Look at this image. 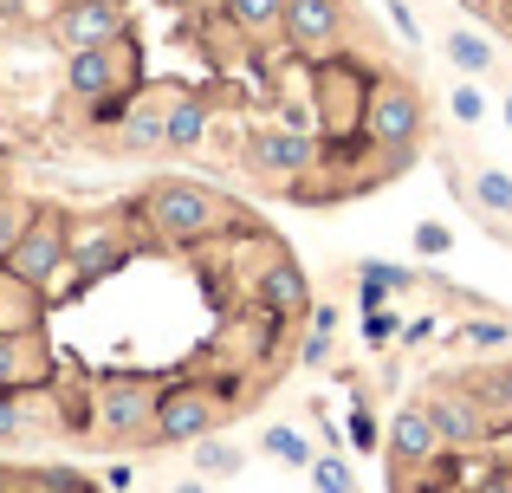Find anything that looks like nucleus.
I'll return each mask as SVG.
<instances>
[{"label": "nucleus", "instance_id": "1", "mask_svg": "<svg viewBox=\"0 0 512 493\" xmlns=\"http://www.w3.org/2000/svg\"><path fill=\"white\" fill-rule=\"evenodd\" d=\"M143 221H150L163 241L195 247V241H208V234H221L227 208L214 202L208 189H195V182H156V189L143 195Z\"/></svg>", "mask_w": 512, "mask_h": 493}, {"label": "nucleus", "instance_id": "2", "mask_svg": "<svg viewBox=\"0 0 512 493\" xmlns=\"http://www.w3.org/2000/svg\"><path fill=\"white\" fill-rule=\"evenodd\" d=\"M221 429V396L201 390V383H169V390H156V409H150V435L169 448H188L201 442V435Z\"/></svg>", "mask_w": 512, "mask_h": 493}, {"label": "nucleus", "instance_id": "3", "mask_svg": "<svg viewBox=\"0 0 512 493\" xmlns=\"http://www.w3.org/2000/svg\"><path fill=\"white\" fill-rule=\"evenodd\" d=\"M124 78H137V39H111V46H78L72 52V72H65V85L78 91V98H111Z\"/></svg>", "mask_w": 512, "mask_h": 493}, {"label": "nucleus", "instance_id": "4", "mask_svg": "<svg viewBox=\"0 0 512 493\" xmlns=\"http://www.w3.org/2000/svg\"><path fill=\"white\" fill-rule=\"evenodd\" d=\"M363 137L383 143V150H409L415 137H422V104H415L409 85H376L370 104H363Z\"/></svg>", "mask_w": 512, "mask_h": 493}, {"label": "nucleus", "instance_id": "5", "mask_svg": "<svg viewBox=\"0 0 512 493\" xmlns=\"http://www.w3.org/2000/svg\"><path fill=\"white\" fill-rule=\"evenodd\" d=\"M0 266H13V273L33 279V286H52V279H59V266H65V221L59 215H33Z\"/></svg>", "mask_w": 512, "mask_h": 493}, {"label": "nucleus", "instance_id": "6", "mask_svg": "<svg viewBox=\"0 0 512 493\" xmlns=\"http://www.w3.org/2000/svg\"><path fill=\"white\" fill-rule=\"evenodd\" d=\"M338 0H286V20H279V33L292 39V52L299 59H325L331 46H338Z\"/></svg>", "mask_w": 512, "mask_h": 493}, {"label": "nucleus", "instance_id": "7", "mask_svg": "<svg viewBox=\"0 0 512 493\" xmlns=\"http://www.w3.org/2000/svg\"><path fill=\"white\" fill-rule=\"evenodd\" d=\"M150 409H156L150 377H117V383H104V396H98V429L104 435H143L150 429Z\"/></svg>", "mask_w": 512, "mask_h": 493}, {"label": "nucleus", "instance_id": "8", "mask_svg": "<svg viewBox=\"0 0 512 493\" xmlns=\"http://www.w3.org/2000/svg\"><path fill=\"white\" fill-rule=\"evenodd\" d=\"M124 33H130V13L117 7V0H72V7L59 13L65 52H78V46H111V39H124Z\"/></svg>", "mask_w": 512, "mask_h": 493}, {"label": "nucleus", "instance_id": "9", "mask_svg": "<svg viewBox=\"0 0 512 493\" xmlns=\"http://www.w3.org/2000/svg\"><path fill=\"white\" fill-rule=\"evenodd\" d=\"M65 260H72L85 279H104V273H117V266L130 260V247H124L117 228H78V234H65Z\"/></svg>", "mask_w": 512, "mask_h": 493}, {"label": "nucleus", "instance_id": "10", "mask_svg": "<svg viewBox=\"0 0 512 493\" xmlns=\"http://www.w3.org/2000/svg\"><path fill=\"white\" fill-rule=\"evenodd\" d=\"M253 299H260V312H266V318H299L312 292H305V273H299L292 260H273L260 279H253Z\"/></svg>", "mask_w": 512, "mask_h": 493}, {"label": "nucleus", "instance_id": "11", "mask_svg": "<svg viewBox=\"0 0 512 493\" xmlns=\"http://www.w3.org/2000/svg\"><path fill=\"white\" fill-rule=\"evenodd\" d=\"M39 318H46V286L0 266V331H39Z\"/></svg>", "mask_w": 512, "mask_h": 493}, {"label": "nucleus", "instance_id": "12", "mask_svg": "<svg viewBox=\"0 0 512 493\" xmlns=\"http://www.w3.org/2000/svg\"><path fill=\"white\" fill-rule=\"evenodd\" d=\"M435 448H441L435 416H428V409H402L396 429H389V455H396L402 468H422V461H435Z\"/></svg>", "mask_w": 512, "mask_h": 493}, {"label": "nucleus", "instance_id": "13", "mask_svg": "<svg viewBox=\"0 0 512 493\" xmlns=\"http://www.w3.org/2000/svg\"><path fill=\"white\" fill-rule=\"evenodd\" d=\"M312 137H292V130H266V137H253V163L266 169V176H299V169H312Z\"/></svg>", "mask_w": 512, "mask_h": 493}, {"label": "nucleus", "instance_id": "14", "mask_svg": "<svg viewBox=\"0 0 512 493\" xmlns=\"http://www.w3.org/2000/svg\"><path fill=\"white\" fill-rule=\"evenodd\" d=\"M428 416H435L441 442H454V448H474L480 435H487V416H480L474 396H435V403H428Z\"/></svg>", "mask_w": 512, "mask_h": 493}, {"label": "nucleus", "instance_id": "15", "mask_svg": "<svg viewBox=\"0 0 512 493\" xmlns=\"http://www.w3.org/2000/svg\"><path fill=\"white\" fill-rule=\"evenodd\" d=\"M39 331H0V390H26L33 377H46V357H39Z\"/></svg>", "mask_w": 512, "mask_h": 493}, {"label": "nucleus", "instance_id": "16", "mask_svg": "<svg viewBox=\"0 0 512 493\" xmlns=\"http://www.w3.org/2000/svg\"><path fill=\"white\" fill-rule=\"evenodd\" d=\"M201 130H208L201 98H169V104H163V143H175V150H195Z\"/></svg>", "mask_w": 512, "mask_h": 493}, {"label": "nucleus", "instance_id": "17", "mask_svg": "<svg viewBox=\"0 0 512 493\" xmlns=\"http://www.w3.org/2000/svg\"><path fill=\"white\" fill-rule=\"evenodd\" d=\"M227 20L240 26V33H279V20H286V0H227Z\"/></svg>", "mask_w": 512, "mask_h": 493}, {"label": "nucleus", "instance_id": "18", "mask_svg": "<svg viewBox=\"0 0 512 493\" xmlns=\"http://www.w3.org/2000/svg\"><path fill=\"white\" fill-rule=\"evenodd\" d=\"M188 448H195V468H201V481H234V474H240V448L214 442V435H201V442H188Z\"/></svg>", "mask_w": 512, "mask_h": 493}, {"label": "nucleus", "instance_id": "19", "mask_svg": "<svg viewBox=\"0 0 512 493\" xmlns=\"http://www.w3.org/2000/svg\"><path fill=\"white\" fill-rule=\"evenodd\" d=\"M124 143H137V150L163 143V98L143 104V111H124Z\"/></svg>", "mask_w": 512, "mask_h": 493}, {"label": "nucleus", "instance_id": "20", "mask_svg": "<svg viewBox=\"0 0 512 493\" xmlns=\"http://www.w3.org/2000/svg\"><path fill=\"white\" fill-rule=\"evenodd\" d=\"M33 221V208L26 202H13V195H0V260L13 253V241H20V228Z\"/></svg>", "mask_w": 512, "mask_h": 493}, {"label": "nucleus", "instance_id": "21", "mask_svg": "<svg viewBox=\"0 0 512 493\" xmlns=\"http://www.w3.org/2000/svg\"><path fill=\"white\" fill-rule=\"evenodd\" d=\"M448 59H454V65H467V72H487V65H493V52L480 46L474 33H448Z\"/></svg>", "mask_w": 512, "mask_h": 493}, {"label": "nucleus", "instance_id": "22", "mask_svg": "<svg viewBox=\"0 0 512 493\" xmlns=\"http://www.w3.org/2000/svg\"><path fill=\"white\" fill-rule=\"evenodd\" d=\"M266 448H273L279 461H292V468H305V461H312V448H305L299 429H266Z\"/></svg>", "mask_w": 512, "mask_h": 493}, {"label": "nucleus", "instance_id": "23", "mask_svg": "<svg viewBox=\"0 0 512 493\" xmlns=\"http://www.w3.org/2000/svg\"><path fill=\"white\" fill-rule=\"evenodd\" d=\"M312 481H318V493H357V487H350V468H344L338 455L312 461Z\"/></svg>", "mask_w": 512, "mask_h": 493}, {"label": "nucleus", "instance_id": "24", "mask_svg": "<svg viewBox=\"0 0 512 493\" xmlns=\"http://www.w3.org/2000/svg\"><path fill=\"white\" fill-rule=\"evenodd\" d=\"M474 189H480V202H487V208H512V182L506 176H480Z\"/></svg>", "mask_w": 512, "mask_h": 493}, {"label": "nucleus", "instance_id": "25", "mask_svg": "<svg viewBox=\"0 0 512 493\" xmlns=\"http://www.w3.org/2000/svg\"><path fill=\"white\" fill-rule=\"evenodd\" d=\"M26 429V416H20V403H13V390H0V442H13V435Z\"/></svg>", "mask_w": 512, "mask_h": 493}, {"label": "nucleus", "instance_id": "26", "mask_svg": "<svg viewBox=\"0 0 512 493\" xmlns=\"http://www.w3.org/2000/svg\"><path fill=\"white\" fill-rule=\"evenodd\" d=\"M350 442H357V448H376V422H370V409H350Z\"/></svg>", "mask_w": 512, "mask_h": 493}, {"label": "nucleus", "instance_id": "27", "mask_svg": "<svg viewBox=\"0 0 512 493\" xmlns=\"http://www.w3.org/2000/svg\"><path fill=\"white\" fill-rule=\"evenodd\" d=\"M363 338H370V344H389V338H396V318H389V312H370V318H363Z\"/></svg>", "mask_w": 512, "mask_h": 493}, {"label": "nucleus", "instance_id": "28", "mask_svg": "<svg viewBox=\"0 0 512 493\" xmlns=\"http://www.w3.org/2000/svg\"><path fill=\"white\" fill-rule=\"evenodd\" d=\"M325 357H331V331L312 325V338H305V364H325Z\"/></svg>", "mask_w": 512, "mask_h": 493}, {"label": "nucleus", "instance_id": "29", "mask_svg": "<svg viewBox=\"0 0 512 493\" xmlns=\"http://www.w3.org/2000/svg\"><path fill=\"white\" fill-rule=\"evenodd\" d=\"M415 247H422V253H441V247H448V228H415Z\"/></svg>", "mask_w": 512, "mask_h": 493}, {"label": "nucleus", "instance_id": "30", "mask_svg": "<svg viewBox=\"0 0 512 493\" xmlns=\"http://www.w3.org/2000/svg\"><path fill=\"white\" fill-rule=\"evenodd\" d=\"M454 117H467V124H474V117H480V91H454Z\"/></svg>", "mask_w": 512, "mask_h": 493}, {"label": "nucleus", "instance_id": "31", "mask_svg": "<svg viewBox=\"0 0 512 493\" xmlns=\"http://www.w3.org/2000/svg\"><path fill=\"white\" fill-rule=\"evenodd\" d=\"M467 338H474V344H500L506 325H467Z\"/></svg>", "mask_w": 512, "mask_h": 493}, {"label": "nucleus", "instance_id": "32", "mask_svg": "<svg viewBox=\"0 0 512 493\" xmlns=\"http://www.w3.org/2000/svg\"><path fill=\"white\" fill-rule=\"evenodd\" d=\"M175 493H214V487H201V481H182V487H175Z\"/></svg>", "mask_w": 512, "mask_h": 493}, {"label": "nucleus", "instance_id": "33", "mask_svg": "<svg viewBox=\"0 0 512 493\" xmlns=\"http://www.w3.org/2000/svg\"><path fill=\"white\" fill-rule=\"evenodd\" d=\"M506 117H512V98H506Z\"/></svg>", "mask_w": 512, "mask_h": 493}, {"label": "nucleus", "instance_id": "34", "mask_svg": "<svg viewBox=\"0 0 512 493\" xmlns=\"http://www.w3.org/2000/svg\"><path fill=\"white\" fill-rule=\"evenodd\" d=\"M59 7H72V0H59Z\"/></svg>", "mask_w": 512, "mask_h": 493}]
</instances>
